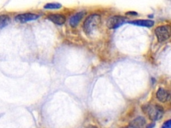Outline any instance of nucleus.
Masks as SVG:
<instances>
[{"mask_svg":"<svg viewBox=\"0 0 171 128\" xmlns=\"http://www.w3.org/2000/svg\"><path fill=\"white\" fill-rule=\"evenodd\" d=\"M101 22V17L98 14H92L88 16L84 23V30L87 34H91Z\"/></svg>","mask_w":171,"mask_h":128,"instance_id":"2","label":"nucleus"},{"mask_svg":"<svg viewBox=\"0 0 171 128\" xmlns=\"http://www.w3.org/2000/svg\"><path fill=\"white\" fill-rule=\"evenodd\" d=\"M170 122H171V121H170V120H169V121H166V122L164 123V125L163 126V127L170 128V127H171V126H170Z\"/></svg>","mask_w":171,"mask_h":128,"instance_id":"13","label":"nucleus"},{"mask_svg":"<svg viewBox=\"0 0 171 128\" xmlns=\"http://www.w3.org/2000/svg\"><path fill=\"white\" fill-rule=\"evenodd\" d=\"M10 22V18L6 15L0 16V28H4L7 26Z\"/></svg>","mask_w":171,"mask_h":128,"instance_id":"11","label":"nucleus"},{"mask_svg":"<svg viewBox=\"0 0 171 128\" xmlns=\"http://www.w3.org/2000/svg\"><path fill=\"white\" fill-rule=\"evenodd\" d=\"M146 123L145 119L143 117H138L134 120L129 125L130 127H142Z\"/></svg>","mask_w":171,"mask_h":128,"instance_id":"10","label":"nucleus"},{"mask_svg":"<svg viewBox=\"0 0 171 128\" xmlns=\"http://www.w3.org/2000/svg\"><path fill=\"white\" fill-rule=\"evenodd\" d=\"M48 19L57 25H63L66 21V18L60 14H51L48 16Z\"/></svg>","mask_w":171,"mask_h":128,"instance_id":"7","label":"nucleus"},{"mask_svg":"<svg viewBox=\"0 0 171 128\" xmlns=\"http://www.w3.org/2000/svg\"><path fill=\"white\" fill-rule=\"evenodd\" d=\"M143 111L152 121L159 120L164 115V109L158 105L148 104L142 107Z\"/></svg>","mask_w":171,"mask_h":128,"instance_id":"1","label":"nucleus"},{"mask_svg":"<svg viewBox=\"0 0 171 128\" xmlns=\"http://www.w3.org/2000/svg\"><path fill=\"white\" fill-rule=\"evenodd\" d=\"M39 16L38 15L31 13H26L23 14L18 15L15 18L16 21L20 23H26L30 21H33L37 20Z\"/></svg>","mask_w":171,"mask_h":128,"instance_id":"5","label":"nucleus"},{"mask_svg":"<svg viewBox=\"0 0 171 128\" xmlns=\"http://www.w3.org/2000/svg\"><path fill=\"white\" fill-rule=\"evenodd\" d=\"M155 35L158 42L166 41L170 37V27L169 26H158L155 29Z\"/></svg>","mask_w":171,"mask_h":128,"instance_id":"3","label":"nucleus"},{"mask_svg":"<svg viewBox=\"0 0 171 128\" xmlns=\"http://www.w3.org/2000/svg\"><path fill=\"white\" fill-rule=\"evenodd\" d=\"M170 97V94L169 91L163 88H159L157 92V99L161 102H166L169 99Z\"/></svg>","mask_w":171,"mask_h":128,"instance_id":"8","label":"nucleus"},{"mask_svg":"<svg viewBox=\"0 0 171 128\" xmlns=\"http://www.w3.org/2000/svg\"><path fill=\"white\" fill-rule=\"evenodd\" d=\"M86 14V11H82L76 13L74 16H72L70 19V26L73 27H75L78 25L79 22H80V20L84 17L85 15Z\"/></svg>","mask_w":171,"mask_h":128,"instance_id":"6","label":"nucleus"},{"mask_svg":"<svg viewBox=\"0 0 171 128\" xmlns=\"http://www.w3.org/2000/svg\"><path fill=\"white\" fill-rule=\"evenodd\" d=\"M62 7V4L59 3H49L44 5V8L46 10H58Z\"/></svg>","mask_w":171,"mask_h":128,"instance_id":"12","label":"nucleus"},{"mask_svg":"<svg viewBox=\"0 0 171 128\" xmlns=\"http://www.w3.org/2000/svg\"><path fill=\"white\" fill-rule=\"evenodd\" d=\"M126 18L121 16H114L109 18L107 21V27L109 29L118 28L124 23Z\"/></svg>","mask_w":171,"mask_h":128,"instance_id":"4","label":"nucleus"},{"mask_svg":"<svg viewBox=\"0 0 171 128\" xmlns=\"http://www.w3.org/2000/svg\"><path fill=\"white\" fill-rule=\"evenodd\" d=\"M126 15H129V16H137L138 14L134 11H130V12H128V13H126Z\"/></svg>","mask_w":171,"mask_h":128,"instance_id":"14","label":"nucleus"},{"mask_svg":"<svg viewBox=\"0 0 171 128\" xmlns=\"http://www.w3.org/2000/svg\"><path fill=\"white\" fill-rule=\"evenodd\" d=\"M130 23L132 25H135L137 26L140 27H151L154 26V21L152 20H139L130 21Z\"/></svg>","mask_w":171,"mask_h":128,"instance_id":"9","label":"nucleus"}]
</instances>
